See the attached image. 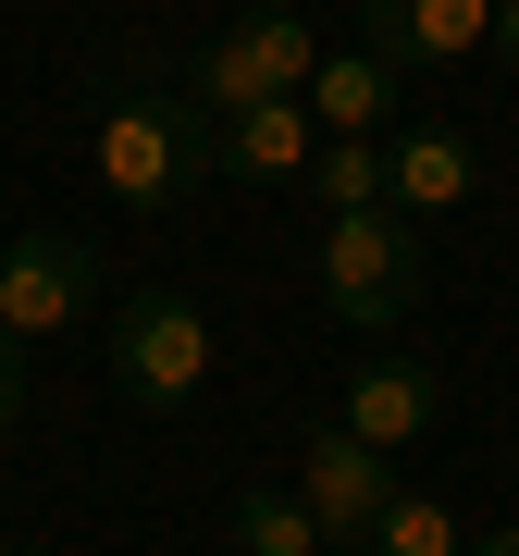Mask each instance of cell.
Returning <instances> with one entry per match:
<instances>
[{
  "label": "cell",
  "mask_w": 519,
  "mask_h": 556,
  "mask_svg": "<svg viewBox=\"0 0 519 556\" xmlns=\"http://www.w3.org/2000/svg\"><path fill=\"white\" fill-rule=\"evenodd\" d=\"M298 495H309V519H321V544H371V519L396 507V457L359 445L346 420H321V433L298 445Z\"/></svg>",
  "instance_id": "cell-7"
},
{
  "label": "cell",
  "mask_w": 519,
  "mask_h": 556,
  "mask_svg": "<svg viewBox=\"0 0 519 556\" xmlns=\"http://www.w3.org/2000/svg\"><path fill=\"white\" fill-rule=\"evenodd\" d=\"M470 199H482V149L458 137V124H396V137H383V211L445 223Z\"/></svg>",
  "instance_id": "cell-8"
},
{
  "label": "cell",
  "mask_w": 519,
  "mask_h": 556,
  "mask_svg": "<svg viewBox=\"0 0 519 556\" xmlns=\"http://www.w3.org/2000/svg\"><path fill=\"white\" fill-rule=\"evenodd\" d=\"M87 174H100L137 223H161V211H186L223 174V124L186 100V75H124L100 100V124H87Z\"/></svg>",
  "instance_id": "cell-1"
},
{
  "label": "cell",
  "mask_w": 519,
  "mask_h": 556,
  "mask_svg": "<svg viewBox=\"0 0 519 556\" xmlns=\"http://www.w3.org/2000/svg\"><path fill=\"white\" fill-rule=\"evenodd\" d=\"M298 100H309V124H321V137H396L408 75H396V62H371V50H321Z\"/></svg>",
  "instance_id": "cell-9"
},
{
  "label": "cell",
  "mask_w": 519,
  "mask_h": 556,
  "mask_svg": "<svg viewBox=\"0 0 519 556\" xmlns=\"http://www.w3.org/2000/svg\"><path fill=\"white\" fill-rule=\"evenodd\" d=\"M0 556H50V544H0Z\"/></svg>",
  "instance_id": "cell-18"
},
{
  "label": "cell",
  "mask_w": 519,
  "mask_h": 556,
  "mask_svg": "<svg viewBox=\"0 0 519 556\" xmlns=\"http://www.w3.org/2000/svg\"><path fill=\"white\" fill-rule=\"evenodd\" d=\"M371 556H470V544H458V507H445V495H408V482H396V507L371 519Z\"/></svg>",
  "instance_id": "cell-14"
},
{
  "label": "cell",
  "mask_w": 519,
  "mask_h": 556,
  "mask_svg": "<svg viewBox=\"0 0 519 556\" xmlns=\"http://www.w3.org/2000/svg\"><path fill=\"white\" fill-rule=\"evenodd\" d=\"M470 556H519V519H507V532H482V544H470Z\"/></svg>",
  "instance_id": "cell-17"
},
{
  "label": "cell",
  "mask_w": 519,
  "mask_h": 556,
  "mask_svg": "<svg viewBox=\"0 0 519 556\" xmlns=\"http://www.w3.org/2000/svg\"><path fill=\"white\" fill-rule=\"evenodd\" d=\"M495 62L519 75V0H495Z\"/></svg>",
  "instance_id": "cell-16"
},
{
  "label": "cell",
  "mask_w": 519,
  "mask_h": 556,
  "mask_svg": "<svg viewBox=\"0 0 519 556\" xmlns=\"http://www.w3.org/2000/svg\"><path fill=\"white\" fill-rule=\"evenodd\" d=\"M223 532H236V556H321V519H309L298 482H248Z\"/></svg>",
  "instance_id": "cell-12"
},
{
  "label": "cell",
  "mask_w": 519,
  "mask_h": 556,
  "mask_svg": "<svg viewBox=\"0 0 519 556\" xmlns=\"http://www.w3.org/2000/svg\"><path fill=\"white\" fill-rule=\"evenodd\" d=\"M298 186H309L321 211H383V137H321Z\"/></svg>",
  "instance_id": "cell-13"
},
{
  "label": "cell",
  "mask_w": 519,
  "mask_h": 556,
  "mask_svg": "<svg viewBox=\"0 0 519 556\" xmlns=\"http://www.w3.org/2000/svg\"><path fill=\"white\" fill-rule=\"evenodd\" d=\"M309 149H321L309 100H260V112H223V174H236V186H298V174H309Z\"/></svg>",
  "instance_id": "cell-11"
},
{
  "label": "cell",
  "mask_w": 519,
  "mask_h": 556,
  "mask_svg": "<svg viewBox=\"0 0 519 556\" xmlns=\"http://www.w3.org/2000/svg\"><path fill=\"white\" fill-rule=\"evenodd\" d=\"M87 309H100V248L62 236V223H25V236L0 248V334L50 346V334H75Z\"/></svg>",
  "instance_id": "cell-5"
},
{
  "label": "cell",
  "mask_w": 519,
  "mask_h": 556,
  "mask_svg": "<svg viewBox=\"0 0 519 556\" xmlns=\"http://www.w3.org/2000/svg\"><path fill=\"white\" fill-rule=\"evenodd\" d=\"M359 50L396 75H458L495 50V0H359Z\"/></svg>",
  "instance_id": "cell-6"
},
{
  "label": "cell",
  "mask_w": 519,
  "mask_h": 556,
  "mask_svg": "<svg viewBox=\"0 0 519 556\" xmlns=\"http://www.w3.org/2000/svg\"><path fill=\"white\" fill-rule=\"evenodd\" d=\"M309 62H321L309 13L260 0V13H236V25H223V38L199 50V62H186V100L223 124V112H260V100H298V87H309Z\"/></svg>",
  "instance_id": "cell-4"
},
{
  "label": "cell",
  "mask_w": 519,
  "mask_h": 556,
  "mask_svg": "<svg viewBox=\"0 0 519 556\" xmlns=\"http://www.w3.org/2000/svg\"><path fill=\"white\" fill-rule=\"evenodd\" d=\"M346 433H359V445H383V457H396V445H420V433H433V371H420V358H359V383H346Z\"/></svg>",
  "instance_id": "cell-10"
},
{
  "label": "cell",
  "mask_w": 519,
  "mask_h": 556,
  "mask_svg": "<svg viewBox=\"0 0 519 556\" xmlns=\"http://www.w3.org/2000/svg\"><path fill=\"white\" fill-rule=\"evenodd\" d=\"M321 556H371V544H321Z\"/></svg>",
  "instance_id": "cell-19"
},
{
  "label": "cell",
  "mask_w": 519,
  "mask_h": 556,
  "mask_svg": "<svg viewBox=\"0 0 519 556\" xmlns=\"http://www.w3.org/2000/svg\"><path fill=\"white\" fill-rule=\"evenodd\" d=\"M211 309L199 298H174V285H137V298H112V396L124 408H149V420H174V408H199L211 396Z\"/></svg>",
  "instance_id": "cell-3"
},
{
  "label": "cell",
  "mask_w": 519,
  "mask_h": 556,
  "mask_svg": "<svg viewBox=\"0 0 519 556\" xmlns=\"http://www.w3.org/2000/svg\"><path fill=\"white\" fill-rule=\"evenodd\" d=\"M321 309L346 321V334H396L420 309V285H433V248H420L408 211H321Z\"/></svg>",
  "instance_id": "cell-2"
},
{
  "label": "cell",
  "mask_w": 519,
  "mask_h": 556,
  "mask_svg": "<svg viewBox=\"0 0 519 556\" xmlns=\"http://www.w3.org/2000/svg\"><path fill=\"white\" fill-rule=\"evenodd\" d=\"M13 420H25V346L0 334V433H13Z\"/></svg>",
  "instance_id": "cell-15"
}]
</instances>
